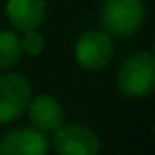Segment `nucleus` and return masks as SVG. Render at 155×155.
<instances>
[{
    "instance_id": "9",
    "label": "nucleus",
    "mask_w": 155,
    "mask_h": 155,
    "mask_svg": "<svg viewBox=\"0 0 155 155\" xmlns=\"http://www.w3.org/2000/svg\"><path fill=\"white\" fill-rule=\"evenodd\" d=\"M22 56L20 40L11 31H0V71L13 67Z\"/></svg>"
},
{
    "instance_id": "5",
    "label": "nucleus",
    "mask_w": 155,
    "mask_h": 155,
    "mask_svg": "<svg viewBox=\"0 0 155 155\" xmlns=\"http://www.w3.org/2000/svg\"><path fill=\"white\" fill-rule=\"evenodd\" d=\"M52 146L58 155H97L99 153V139L97 135L83 126L71 124L60 126L54 132Z\"/></svg>"
},
{
    "instance_id": "1",
    "label": "nucleus",
    "mask_w": 155,
    "mask_h": 155,
    "mask_svg": "<svg viewBox=\"0 0 155 155\" xmlns=\"http://www.w3.org/2000/svg\"><path fill=\"white\" fill-rule=\"evenodd\" d=\"M117 87L121 94L132 99L144 97L155 90V56L137 52L130 56L117 72Z\"/></svg>"
},
{
    "instance_id": "4",
    "label": "nucleus",
    "mask_w": 155,
    "mask_h": 155,
    "mask_svg": "<svg viewBox=\"0 0 155 155\" xmlns=\"http://www.w3.org/2000/svg\"><path fill=\"white\" fill-rule=\"evenodd\" d=\"M31 101V85L20 74L0 76V123L15 121Z\"/></svg>"
},
{
    "instance_id": "2",
    "label": "nucleus",
    "mask_w": 155,
    "mask_h": 155,
    "mask_svg": "<svg viewBox=\"0 0 155 155\" xmlns=\"http://www.w3.org/2000/svg\"><path fill=\"white\" fill-rule=\"evenodd\" d=\"M144 20V5L141 0H105L101 9V25L107 35L132 36Z\"/></svg>"
},
{
    "instance_id": "7",
    "label": "nucleus",
    "mask_w": 155,
    "mask_h": 155,
    "mask_svg": "<svg viewBox=\"0 0 155 155\" xmlns=\"http://www.w3.org/2000/svg\"><path fill=\"white\" fill-rule=\"evenodd\" d=\"M5 15L16 31H36L45 18V0H7Z\"/></svg>"
},
{
    "instance_id": "10",
    "label": "nucleus",
    "mask_w": 155,
    "mask_h": 155,
    "mask_svg": "<svg viewBox=\"0 0 155 155\" xmlns=\"http://www.w3.org/2000/svg\"><path fill=\"white\" fill-rule=\"evenodd\" d=\"M20 47H22V52L29 56H38L45 47V40L38 31H27L24 38L20 40Z\"/></svg>"
},
{
    "instance_id": "8",
    "label": "nucleus",
    "mask_w": 155,
    "mask_h": 155,
    "mask_svg": "<svg viewBox=\"0 0 155 155\" xmlns=\"http://www.w3.org/2000/svg\"><path fill=\"white\" fill-rule=\"evenodd\" d=\"M27 108H29L31 123L35 124L36 130L43 132V134L45 132H56L60 126H63V119H65L63 108L51 96H45V94L36 96L35 99L29 101Z\"/></svg>"
},
{
    "instance_id": "3",
    "label": "nucleus",
    "mask_w": 155,
    "mask_h": 155,
    "mask_svg": "<svg viewBox=\"0 0 155 155\" xmlns=\"http://www.w3.org/2000/svg\"><path fill=\"white\" fill-rule=\"evenodd\" d=\"M114 52L110 36L105 31H87L76 41L74 56L85 71H101L108 65Z\"/></svg>"
},
{
    "instance_id": "11",
    "label": "nucleus",
    "mask_w": 155,
    "mask_h": 155,
    "mask_svg": "<svg viewBox=\"0 0 155 155\" xmlns=\"http://www.w3.org/2000/svg\"><path fill=\"white\" fill-rule=\"evenodd\" d=\"M153 56H155V41H153Z\"/></svg>"
},
{
    "instance_id": "6",
    "label": "nucleus",
    "mask_w": 155,
    "mask_h": 155,
    "mask_svg": "<svg viewBox=\"0 0 155 155\" xmlns=\"http://www.w3.org/2000/svg\"><path fill=\"white\" fill-rule=\"evenodd\" d=\"M49 141L36 128H18L0 139V155H47Z\"/></svg>"
}]
</instances>
